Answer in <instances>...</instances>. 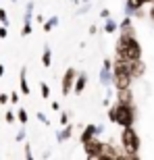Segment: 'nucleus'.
Listing matches in <instances>:
<instances>
[{
  "mask_svg": "<svg viewBox=\"0 0 154 160\" xmlns=\"http://www.w3.org/2000/svg\"><path fill=\"white\" fill-rule=\"evenodd\" d=\"M137 108L136 104H119L115 102L113 106H108V121L119 127H131L136 123V117H137Z\"/></svg>",
  "mask_w": 154,
  "mask_h": 160,
  "instance_id": "1",
  "label": "nucleus"
},
{
  "mask_svg": "<svg viewBox=\"0 0 154 160\" xmlns=\"http://www.w3.org/2000/svg\"><path fill=\"white\" fill-rule=\"evenodd\" d=\"M115 52L119 56H123L125 60L142 58V44L137 42V38H121L119 36L117 44H115Z\"/></svg>",
  "mask_w": 154,
  "mask_h": 160,
  "instance_id": "2",
  "label": "nucleus"
},
{
  "mask_svg": "<svg viewBox=\"0 0 154 160\" xmlns=\"http://www.w3.org/2000/svg\"><path fill=\"white\" fill-rule=\"evenodd\" d=\"M119 139H121L123 150H127V152H140V148H142V139L137 135V131L133 129V125L131 127H123Z\"/></svg>",
  "mask_w": 154,
  "mask_h": 160,
  "instance_id": "3",
  "label": "nucleus"
},
{
  "mask_svg": "<svg viewBox=\"0 0 154 160\" xmlns=\"http://www.w3.org/2000/svg\"><path fill=\"white\" fill-rule=\"evenodd\" d=\"M81 146H83V154L88 156V158H92V160H100L102 152H104V142L98 139V135L88 139V142L81 143Z\"/></svg>",
  "mask_w": 154,
  "mask_h": 160,
  "instance_id": "4",
  "label": "nucleus"
},
{
  "mask_svg": "<svg viewBox=\"0 0 154 160\" xmlns=\"http://www.w3.org/2000/svg\"><path fill=\"white\" fill-rule=\"evenodd\" d=\"M75 79H77V71L73 69V67H69V69L65 71V75H63V81H60V94L65 96V98L73 92Z\"/></svg>",
  "mask_w": 154,
  "mask_h": 160,
  "instance_id": "5",
  "label": "nucleus"
},
{
  "mask_svg": "<svg viewBox=\"0 0 154 160\" xmlns=\"http://www.w3.org/2000/svg\"><path fill=\"white\" fill-rule=\"evenodd\" d=\"M133 81L136 79L129 75V71H117L115 73V79H113V85H115V89H125V88H131Z\"/></svg>",
  "mask_w": 154,
  "mask_h": 160,
  "instance_id": "6",
  "label": "nucleus"
},
{
  "mask_svg": "<svg viewBox=\"0 0 154 160\" xmlns=\"http://www.w3.org/2000/svg\"><path fill=\"white\" fill-rule=\"evenodd\" d=\"M127 71L133 79H142L144 73H146V62L142 58H136V60H127Z\"/></svg>",
  "mask_w": 154,
  "mask_h": 160,
  "instance_id": "7",
  "label": "nucleus"
},
{
  "mask_svg": "<svg viewBox=\"0 0 154 160\" xmlns=\"http://www.w3.org/2000/svg\"><path fill=\"white\" fill-rule=\"evenodd\" d=\"M104 133V125H85L83 127V131H81V135H79V142L81 143H85L88 139H92V137H96V135H102Z\"/></svg>",
  "mask_w": 154,
  "mask_h": 160,
  "instance_id": "8",
  "label": "nucleus"
},
{
  "mask_svg": "<svg viewBox=\"0 0 154 160\" xmlns=\"http://www.w3.org/2000/svg\"><path fill=\"white\" fill-rule=\"evenodd\" d=\"M131 19H133V17L125 15V19L119 23V36H121V38H137L136 36V27L131 25Z\"/></svg>",
  "mask_w": 154,
  "mask_h": 160,
  "instance_id": "9",
  "label": "nucleus"
},
{
  "mask_svg": "<svg viewBox=\"0 0 154 160\" xmlns=\"http://www.w3.org/2000/svg\"><path fill=\"white\" fill-rule=\"evenodd\" d=\"M121 152H123V146L117 148L113 143H104V152H102L100 160H121Z\"/></svg>",
  "mask_w": 154,
  "mask_h": 160,
  "instance_id": "10",
  "label": "nucleus"
},
{
  "mask_svg": "<svg viewBox=\"0 0 154 160\" xmlns=\"http://www.w3.org/2000/svg\"><path fill=\"white\" fill-rule=\"evenodd\" d=\"M115 102H119V104H136V100H133V92H131V88L117 89V98H115Z\"/></svg>",
  "mask_w": 154,
  "mask_h": 160,
  "instance_id": "11",
  "label": "nucleus"
},
{
  "mask_svg": "<svg viewBox=\"0 0 154 160\" xmlns=\"http://www.w3.org/2000/svg\"><path fill=\"white\" fill-rule=\"evenodd\" d=\"M144 4H146V0H125V15L136 17V12L144 8Z\"/></svg>",
  "mask_w": 154,
  "mask_h": 160,
  "instance_id": "12",
  "label": "nucleus"
},
{
  "mask_svg": "<svg viewBox=\"0 0 154 160\" xmlns=\"http://www.w3.org/2000/svg\"><path fill=\"white\" fill-rule=\"evenodd\" d=\"M88 85V73H77V79H75V85H73V94L75 96H81L83 89Z\"/></svg>",
  "mask_w": 154,
  "mask_h": 160,
  "instance_id": "13",
  "label": "nucleus"
},
{
  "mask_svg": "<svg viewBox=\"0 0 154 160\" xmlns=\"http://www.w3.org/2000/svg\"><path fill=\"white\" fill-rule=\"evenodd\" d=\"M19 88H21V94L23 96H29L31 89H29V83H27V69H21V73H19Z\"/></svg>",
  "mask_w": 154,
  "mask_h": 160,
  "instance_id": "14",
  "label": "nucleus"
},
{
  "mask_svg": "<svg viewBox=\"0 0 154 160\" xmlns=\"http://www.w3.org/2000/svg\"><path fill=\"white\" fill-rule=\"evenodd\" d=\"M71 135H73V125L71 123H67L63 129L56 133V139H59V143H65L67 139H71Z\"/></svg>",
  "mask_w": 154,
  "mask_h": 160,
  "instance_id": "15",
  "label": "nucleus"
},
{
  "mask_svg": "<svg viewBox=\"0 0 154 160\" xmlns=\"http://www.w3.org/2000/svg\"><path fill=\"white\" fill-rule=\"evenodd\" d=\"M113 79H115L113 69L102 67V69H100V83H102V85H110V83H113Z\"/></svg>",
  "mask_w": 154,
  "mask_h": 160,
  "instance_id": "16",
  "label": "nucleus"
},
{
  "mask_svg": "<svg viewBox=\"0 0 154 160\" xmlns=\"http://www.w3.org/2000/svg\"><path fill=\"white\" fill-rule=\"evenodd\" d=\"M42 65L46 67V69H50V65H52V48H50V46L44 48V54H42Z\"/></svg>",
  "mask_w": 154,
  "mask_h": 160,
  "instance_id": "17",
  "label": "nucleus"
},
{
  "mask_svg": "<svg viewBox=\"0 0 154 160\" xmlns=\"http://www.w3.org/2000/svg\"><path fill=\"white\" fill-rule=\"evenodd\" d=\"M117 29H119V21H115L113 17L106 19V23H104V27H102V31H104V33H115Z\"/></svg>",
  "mask_w": 154,
  "mask_h": 160,
  "instance_id": "18",
  "label": "nucleus"
},
{
  "mask_svg": "<svg viewBox=\"0 0 154 160\" xmlns=\"http://www.w3.org/2000/svg\"><path fill=\"white\" fill-rule=\"evenodd\" d=\"M56 25H59V17L54 15V17H50L48 21H44V25H42V29L46 31V33H50V31H52L54 27H56Z\"/></svg>",
  "mask_w": 154,
  "mask_h": 160,
  "instance_id": "19",
  "label": "nucleus"
},
{
  "mask_svg": "<svg viewBox=\"0 0 154 160\" xmlns=\"http://www.w3.org/2000/svg\"><path fill=\"white\" fill-rule=\"evenodd\" d=\"M31 19H33V2H27V6H25V23H31Z\"/></svg>",
  "mask_w": 154,
  "mask_h": 160,
  "instance_id": "20",
  "label": "nucleus"
},
{
  "mask_svg": "<svg viewBox=\"0 0 154 160\" xmlns=\"http://www.w3.org/2000/svg\"><path fill=\"white\" fill-rule=\"evenodd\" d=\"M17 119H19V123H21V125L27 123L29 117H27V110H25V108H19V110H17Z\"/></svg>",
  "mask_w": 154,
  "mask_h": 160,
  "instance_id": "21",
  "label": "nucleus"
},
{
  "mask_svg": "<svg viewBox=\"0 0 154 160\" xmlns=\"http://www.w3.org/2000/svg\"><path fill=\"white\" fill-rule=\"evenodd\" d=\"M40 92H42V98H50V88H48L46 81L40 83Z\"/></svg>",
  "mask_w": 154,
  "mask_h": 160,
  "instance_id": "22",
  "label": "nucleus"
},
{
  "mask_svg": "<svg viewBox=\"0 0 154 160\" xmlns=\"http://www.w3.org/2000/svg\"><path fill=\"white\" fill-rule=\"evenodd\" d=\"M31 31H33V27H31V23H23V29H21V36L23 38H27L31 33Z\"/></svg>",
  "mask_w": 154,
  "mask_h": 160,
  "instance_id": "23",
  "label": "nucleus"
},
{
  "mask_svg": "<svg viewBox=\"0 0 154 160\" xmlns=\"http://www.w3.org/2000/svg\"><path fill=\"white\" fill-rule=\"evenodd\" d=\"M15 119H17V112H13V110H8V112L4 114V121H6L8 125H11V123H15Z\"/></svg>",
  "mask_w": 154,
  "mask_h": 160,
  "instance_id": "24",
  "label": "nucleus"
},
{
  "mask_svg": "<svg viewBox=\"0 0 154 160\" xmlns=\"http://www.w3.org/2000/svg\"><path fill=\"white\" fill-rule=\"evenodd\" d=\"M0 23H2V25H8V15H6L4 8H0Z\"/></svg>",
  "mask_w": 154,
  "mask_h": 160,
  "instance_id": "25",
  "label": "nucleus"
},
{
  "mask_svg": "<svg viewBox=\"0 0 154 160\" xmlns=\"http://www.w3.org/2000/svg\"><path fill=\"white\" fill-rule=\"evenodd\" d=\"M8 36V25H0V40H4Z\"/></svg>",
  "mask_w": 154,
  "mask_h": 160,
  "instance_id": "26",
  "label": "nucleus"
},
{
  "mask_svg": "<svg viewBox=\"0 0 154 160\" xmlns=\"http://www.w3.org/2000/svg\"><path fill=\"white\" fill-rule=\"evenodd\" d=\"M23 148H25V158H33V152H31V146H29V143H25V146H23Z\"/></svg>",
  "mask_w": 154,
  "mask_h": 160,
  "instance_id": "27",
  "label": "nucleus"
},
{
  "mask_svg": "<svg viewBox=\"0 0 154 160\" xmlns=\"http://www.w3.org/2000/svg\"><path fill=\"white\" fill-rule=\"evenodd\" d=\"M100 17L104 19V21H106V19H110V11H108V8H102V11H100Z\"/></svg>",
  "mask_w": 154,
  "mask_h": 160,
  "instance_id": "28",
  "label": "nucleus"
},
{
  "mask_svg": "<svg viewBox=\"0 0 154 160\" xmlns=\"http://www.w3.org/2000/svg\"><path fill=\"white\" fill-rule=\"evenodd\" d=\"M69 123V112H60V125Z\"/></svg>",
  "mask_w": 154,
  "mask_h": 160,
  "instance_id": "29",
  "label": "nucleus"
},
{
  "mask_svg": "<svg viewBox=\"0 0 154 160\" xmlns=\"http://www.w3.org/2000/svg\"><path fill=\"white\" fill-rule=\"evenodd\" d=\"M38 119H40V121H42L44 125H50V121L46 119V114H44V112H38Z\"/></svg>",
  "mask_w": 154,
  "mask_h": 160,
  "instance_id": "30",
  "label": "nucleus"
},
{
  "mask_svg": "<svg viewBox=\"0 0 154 160\" xmlns=\"http://www.w3.org/2000/svg\"><path fill=\"white\" fill-rule=\"evenodd\" d=\"M11 102L13 104H19V92H13L11 94Z\"/></svg>",
  "mask_w": 154,
  "mask_h": 160,
  "instance_id": "31",
  "label": "nucleus"
},
{
  "mask_svg": "<svg viewBox=\"0 0 154 160\" xmlns=\"http://www.w3.org/2000/svg\"><path fill=\"white\" fill-rule=\"evenodd\" d=\"M6 102H11V96H6V94H0V104H6Z\"/></svg>",
  "mask_w": 154,
  "mask_h": 160,
  "instance_id": "32",
  "label": "nucleus"
},
{
  "mask_svg": "<svg viewBox=\"0 0 154 160\" xmlns=\"http://www.w3.org/2000/svg\"><path fill=\"white\" fill-rule=\"evenodd\" d=\"M102 67H106V69H113V58H104V65Z\"/></svg>",
  "mask_w": 154,
  "mask_h": 160,
  "instance_id": "33",
  "label": "nucleus"
},
{
  "mask_svg": "<svg viewBox=\"0 0 154 160\" xmlns=\"http://www.w3.org/2000/svg\"><path fill=\"white\" fill-rule=\"evenodd\" d=\"M23 139H25V129H21L17 133V142H23Z\"/></svg>",
  "mask_w": 154,
  "mask_h": 160,
  "instance_id": "34",
  "label": "nucleus"
},
{
  "mask_svg": "<svg viewBox=\"0 0 154 160\" xmlns=\"http://www.w3.org/2000/svg\"><path fill=\"white\" fill-rule=\"evenodd\" d=\"M90 36H96V33H98V27H96V25H90V31H88Z\"/></svg>",
  "mask_w": 154,
  "mask_h": 160,
  "instance_id": "35",
  "label": "nucleus"
},
{
  "mask_svg": "<svg viewBox=\"0 0 154 160\" xmlns=\"http://www.w3.org/2000/svg\"><path fill=\"white\" fill-rule=\"evenodd\" d=\"M146 15H148V12H144L142 8H140V11L136 12V19H144V17H146Z\"/></svg>",
  "mask_w": 154,
  "mask_h": 160,
  "instance_id": "36",
  "label": "nucleus"
},
{
  "mask_svg": "<svg viewBox=\"0 0 154 160\" xmlns=\"http://www.w3.org/2000/svg\"><path fill=\"white\" fill-rule=\"evenodd\" d=\"M88 11H90V6L85 4V6H83V8H79V15H83V12H88Z\"/></svg>",
  "mask_w": 154,
  "mask_h": 160,
  "instance_id": "37",
  "label": "nucleus"
},
{
  "mask_svg": "<svg viewBox=\"0 0 154 160\" xmlns=\"http://www.w3.org/2000/svg\"><path fill=\"white\" fill-rule=\"evenodd\" d=\"M148 17H150V19H152V21H154V4H152V8H150V12H148Z\"/></svg>",
  "mask_w": 154,
  "mask_h": 160,
  "instance_id": "38",
  "label": "nucleus"
},
{
  "mask_svg": "<svg viewBox=\"0 0 154 160\" xmlns=\"http://www.w3.org/2000/svg\"><path fill=\"white\" fill-rule=\"evenodd\" d=\"M2 75H4V65L0 62V77H2Z\"/></svg>",
  "mask_w": 154,
  "mask_h": 160,
  "instance_id": "39",
  "label": "nucleus"
},
{
  "mask_svg": "<svg viewBox=\"0 0 154 160\" xmlns=\"http://www.w3.org/2000/svg\"><path fill=\"white\" fill-rule=\"evenodd\" d=\"M146 4H154V0H146Z\"/></svg>",
  "mask_w": 154,
  "mask_h": 160,
  "instance_id": "40",
  "label": "nucleus"
},
{
  "mask_svg": "<svg viewBox=\"0 0 154 160\" xmlns=\"http://www.w3.org/2000/svg\"><path fill=\"white\" fill-rule=\"evenodd\" d=\"M71 2H75V4H77V2H81V0H71Z\"/></svg>",
  "mask_w": 154,
  "mask_h": 160,
  "instance_id": "41",
  "label": "nucleus"
},
{
  "mask_svg": "<svg viewBox=\"0 0 154 160\" xmlns=\"http://www.w3.org/2000/svg\"><path fill=\"white\" fill-rule=\"evenodd\" d=\"M81 2H90V0H81Z\"/></svg>",
  "mask_w": 154,
  "mask_h": 160,
  "instance_id": "42",
  "label": "nucleus"
}]
</instances>
